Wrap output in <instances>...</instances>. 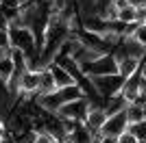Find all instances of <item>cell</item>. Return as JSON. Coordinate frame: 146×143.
Listing matches in <instances>:
<instances>
[{"label":"cell","instance_id":"16","mask_svg":"<svg viewBox=\"0 0 146 143\" xmlns=\"http://www.w3.org/2000/svg\"><path fill=\"white\" fill-rule=\"evenodd\" d=\"M133 139L137 141H146V121H135V124H127V130Z\"/></svg>","mask_w":146,"mask_h":143},{"label":"cell","instance_id":"11","mask_svg":"<svg viewBox=\"0 0 146 143\" xmlns=\"http://www.w3.org/2000/svg\"><path fill=\"white\" fill-rule=\"evenodd\" d=\"M48 70H50V74H52V80H55V87H57V89H63V87L74 85V78L70 76L66 70H61L59 65H55V63H52Z\"/></svg>","mask_w":146,"mask_h":143},{"label":"cell","instance_id":"1","mask_svg":"<svg viewBox=\"0 0 146 143\" xmlns=\"http://www.w3.org/2000/svg\"><path fill=\"white\" fill-rule=\"evenodd\" d=\"M120 95L129 104H144V63L140 65V70L135 72V74L124 78Z\"/></svg>","mask_w":146,"mask_h":143},{"label":"cell","instance_id":"6","mask_svg":"<svg viewBox=\"0 0 146 143\" xmlns=\"http://www.w3.org/2000/svg\"><path fill=\"white\" fill-rule=\"evenodd\" d=\"M144 50L146 48L142 43H137L135 39L131 37H124L120 43L116 46L113 54H116V59H135V61H144Z\"/></svg>","mask_w":146,"mask_h":143},{"label":"cell","instance_id":"21","mask_svg":"<svg viewBox=\"0 0 146 143\" xmlns=\"http://www.w3.org/2000/svg\"><path fill=\"white\" fill-rule=\"evenodd\" d=\"M0 7L2 9H20L22 0H0Z\"/></svg>","mask_w":146,"mask_h":143},{"label":"cell","instance_id":"13","mask_svg":"<svg viewBox=\"0 0 146 143\" xmlns=\"http://www.w3.org/2000/svg\"><path fill=\"white\" fill-rule=\"evenodd\" d=\"M57 87H55V80H52V74H50V70L46 67L44 72H39V89H37V93H55Z\"/></svg>","mask_w":146,"mask_h":143},{"label":"cell","instance_id":"20","mask_svg":"<svg viewBox=\"0 0 146 143\" xmlns=\"http://www.w3.org/2000/svg\"><path fill=\"white\" fill-rule=\"evenodd\" d=\"M131 39H135L137 43L146 46V24H137V28L133 30V35H131Z\"/></svg>","mask_w":146,"mask_h":143},{"label":"cell","instance_id":"8","mask_svg":"<svg viewBox=\"0 0 146 143\" xmlns=\"http://www.w3.org/2000/svg\"><path fill=\"white\" fill-rule=\"evenodd\" d=\"M105 119H107V115L103 113V106H94V104H92L87 115H85V119H83V126H85L90 132L98 134L100 128H103V124H105Z\"/></svg>","mask_w":146,"mask_h":143},{"label":"cell","instance_id":"14","mask_svg":"<svg viewBox=\"0 0 146 143\" xmlns=\"http://www.w3.org/2000/svg\"><path fill=\"white\" fill-rule=\"evenodd\" d=\"M57 98L61 100V104H66V102H72V100H79L81 95V89L76 87V85H70V87H63V89H57L55 91Z\"/></svg>","mask_w":146,"mask_h":143},{"label":"cell","instance_id":"17","mask_svg":"<svg viewBox=\"0 0 146 143\" xmlns=\"http://www.w3.org/2000/svg\"><path fill=\"white\" fill-rule=\"evenodd\" d=\"M13 76V63L9 59V54L7 56H0V80L2 83H9Z\"/></svg>","mask_w":146,"mask_h":143},{"label":"cell","instance_id":"23","mask_svg":"<svg viewBox=\"0 0 146 143\" xmlns=\"http://www.w3.org/2000/svg\"><path fill=\"white\" fill-rule=\"evenodd\" d=\"M0 143H13V137L9 134V132H5V134L0 137Z\"/></svg>","mask_w":146,"mask_h":143},{"label":"cell","instance_id":"24","mask_svg":"<svg viewBox=\"0 0 146 143\" xmlns=\"http://www.w3.org/2000/svg\"><path fill=\"white\" fill-rule=\"evenodd\" d=\"M5 132H7V130H5V121H2V119H0V137H2V134H5Z\"/></svg>","mask_w":146,"mask_h":143},{"label":"cell","instance_id":"19","mask_svg":"<svg viewBox=\"0 0 146 143\" xmlns=\"http://www.w3.org/2000/svg\"><path fill=\"white\" fill-rule=\"evenodd\" d=\"M11 50V39H9V30H0V56H7Z\"/></svg>","mask_w":146,"mask_h":143},{"label":"cell","instance_id":"26","mask_svg":"<svg viewBox=\"0 0 146 143\" xmlns=\"http://www.w3.org/2000/svg\"><path fill=\"white\" fill-rule=\"evenodd\" d=\"M37 143H42V141H37Z\"/></svg>","mask_w":146,"mask_h":143},{"label":"cell","instance_id":"9","mask_svg":"<svg viewBox=\"0 0 146 143\" xmlns=\"http://www.w3.org/2000/svg\"><path fill=\"white\" fill-rule=\"evenodd\" d=\"M127 106H129V102L124 100L120 93H116V95H111V98H107V100H103V113L107 115V117L124 113Z\"/></svg>","mask_w":146,"mask_h":143},{"label":"cell","instance_id":"12","mask_svg":"<svg viewBox=\"0 0 146 143\" xmlns=\"http://www.w3.org/2000/svg\"><path fill=\"white\" fill-rule=\"evenodd\" d=\"M142 63H144V61H135V59H118V74H120L122 78H129L131 74H135V72L140 70Z\"/></svg>","mask_w":146,"mask_h":143},{"label":"cell","instance_id":"2","mask_svg":"<svg viewBox=\"0 0 146 143\" xmlns=\"http://www.w3.org/2000/svg\"><path fill=\"white\" fill-rule=\"evenodd\" d=\"M90 83H92V87H94V91L98 93V98H100V100H107V98H111V95L120 93L124 78H122L120 74H109V76H92Z\"/></svg>","mask_w":146,"mask_h":143},{"label":"cell","instance_id":"4","mask_svg":"<svg viewBox=\"0 0 146 143\" xmlns=\"http://www.w3.org/2000/svg\"><path fill=\"white\" fill-rule=\"evenodd\" d=\"M92 102L87 100L85 95H81L79 100H72V102H66V104H61L57 108V117L59 119H72V121H81L83 124V119H85L87 111H90Z\"/></svg>","mask_w":146,"mask_h":143},{"label":"cell","instance_id":"7","mask_svg":"<svg viewBox=\"0 0 146 143\" xmlns=\"http://www.w3.org/2000/svg\"><path fill=\"white\" fill-rule=\"evenodd\" d=\"M124 130H127V117H124V113L111 115V117L105 119V124H103V128H100V132H98V137H113L116 139L118 134H122Z\"/></svg>","mask_w":146,"mask_h":143},{"label":"cell","instance_id":"15","mask_svg":"<svg viewBox=\"0 0 146 143\" xmlns=\"http://www.w3.org/2000/svg\"><path fill=\"white\" fill-rule=\"evenodd\" d=\"M124 117H127V124L146 121V117H144V104H129L127 111H124Z\"/></svg>","mask_w":146,"mask_h":143},{"label":"cell","instance_id":"18","mask_svg":"<svg viewBox=\"0 0 146 143\" xmlns=\"http://www.w3.org/2000/svg\"><path fill=\"white\" fill-rule=\"evenodd\" d=\"M13 143H37L39 141V132L35 130H24V132H18V134H11Z\"/></svg>","mask_w":146,"mask_h":143},{"label":"cell","instance_id":"5","mask_svg":"<svg viewBox=\"0 0 146 143\" xmlns=\"http://www.w3.org/2000/svg\"><path fill=\"white\" fill-rule=\"evenodd\" d=\"M9 39H11V48H18L24 52V56H33L37 50V43H35V37L29 28L24 26H15V28H9Z\"/></svg>","mask_w":146,"mask_h":143},{"label":"cell","instance_id":"3","mask_svg":"<svg viewBox=\"0 0 146 143\" xmlns=\"http://www.w3.org/2000/svg\"><path fill=\"white\" fill-rule=\"evenodd\" d=\"M81 74L87 78L92 76H109V74H118V59L116 54H100L98 59H94L90 65H85L81 70Z\"/></svg>","mask_w":146,"mask_h":143},{"label":"cell","instance_id":"25","mask_svg":"<svg viewBox=\"0 0 146 143\" xmlns=\"http://www.w3.org/2000/svg\"><path fill=\"white\" fill-rule=\"evenodd\" d=\"M137 143H146V141H137Z\"/></svg>","mask_w":146,"mask_h":143},{"label":"cell","instance_id":"22","mask_svg":"<svg viewBox=\"0 0 146 143\" xmlns=\"http://www.w3.org/2000/svg\"><path fill=\"white\" fill-rule=\"evenodd\" d=\"M116 143H137V139H133L129 132H122V134L116 137Z\"/></svg>","mask_w":146,"mask_h":143},{"label":"cell","instance_id":"10","mask_svg":"<svg viewBox=\"0 0 146 143\" xmlns=\"http://www.w3.org/2000/svg\"><path fill=\"white\" fill-rule=\"evenodd\" d=\"M96 139H98V134L90 132L81 121L76 124V128L70 132V143H96Z\"/></svg>","mask_w":146,"mask_h":143}]
</instances>
